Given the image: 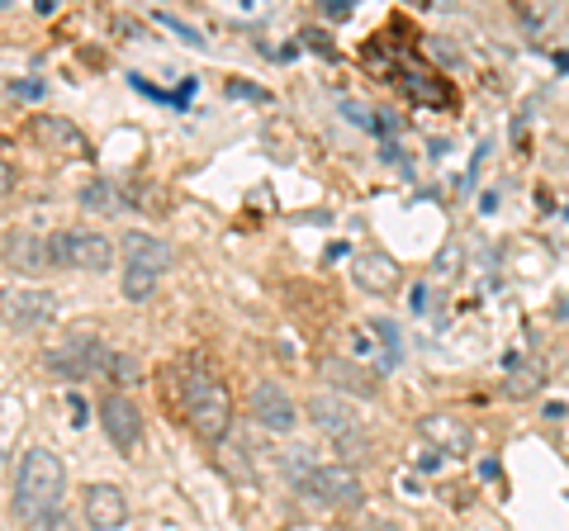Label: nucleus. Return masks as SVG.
Listing matches in <instances>:
<instances>
[{
    "label": "nucleus",
    "instance_id": "1",
    "mask_svg": "<svg viewBox=\"0 0 569 531\" xmlns=\"http://www.w3.org/2000/svg\"><path fill=\"white\" fill-rule=\"evenodd\" d=\"M67 499V460L48 447H29L20 455V470H14V518L29 527H43L48 518L62 512Z\"/></svg>",
    "mask_w": 569,
    "mask_h": 531
},
{
    "label": "nucleus",
    "instance_id": "2",
    "mask_svg": "<svg viewBox=\"0 0 569 531\" xmlns=\"http://www.w3.org/2000/svg\"><path fill=\"white\" fill-rule=\"evenodd\" d=\"M181 403H186L190 428L200 432L204 441H223L228 428H233V399H228V389L219 384V375L190 370L186 384H181Z\"/></svg>",
    "mask_w": 569,
    "mask_h": 531
},
{
    "label": "nucleus",
    "instance_id": "3",
    "mask_svg": "<svg viewBox=\"0 0 569 531\" xmlns=\"http://www.w3.org/2000/svg\"><path fill=\"white\" fill-rule=\"evenodd\" d=\"M52 266H67V271H86V275H104L114 271V242L96 233V228H62L52 233Z\"/></svg>",
    "mask_w": 569,
    "mask_h": 531
},
{
    "label": "nucleus",
    "instance_id": "4",
    "mask_svg": "<svg viewBox=\"0 0 569 531\" xmlns=\"http://www.w3.org/2000/svg\"><path fill=\"white\" fill-rule=\"evenodd\" d=\"M299 489V499H305L309 508H356L366 499V484H361V474H356L351 465H313L305 480L295 484Z\"/></svg>",
    "mask_w": 569,
    "mask_h": 531
},
{
    "label": "nucleus",
    "instance_id": "5",
    "mask_svg": "<svg viewBox=\"0 0 569 531\" xmlns=\"http://www.w3.org/2000/svg\"><path fill=\"white\" fill-rule=\"evenodd\" d=\"M52 313H58V294H52V290H39V285H10V290H0V323L14 328V332L43 328Z\"/></svg>",
    "mask_w": 569,
    "mask_h": 531
},
{
    "label": "nucleus",
    "instance_id": "6",
    "mask_svg": "<svg viewBox=\"0 0 569 531\" xmlns=\"http://www.w3.org/2000/svg\"><path fill=\"white\" fill-rule=\"evenodd\" d=\"M100 428H104V437H110V447L123 451V455H133L142 447V413H138V403L129 394H104L100 399Z\"/></svg>",
    "mask_w": 569,
    "mask_h": 531
},
{
    "label": "nucleus",
    "instance_id": "7",
    "mask_svg": "<svg viewBox=\"0 0 569 531\" xmlns=\"http://www.w3.org/2000/svg\"><path fill=\"white\" fill-rule=\"evenodd\" d=\"M81 518L91 531H119L129 522V499H123V489L110 484V480H91L81 489Z\"/></svg>",
    "mask_w": 569,
    "mask_h": 531
},
{
    "label": "nucleus",
    "instance_id": "8",
    "mask_svg": "<svg viewBox=\"0 0 569 531\" xmlns=\"http://www.w3.org/2000/svg\"><path fill=\"white\" fill-rule=\"evenodd\" d=\"M104 351H110V347H100L91 332L77 328V332H67L58 351H48V365L58 370V375H67V380H86L91 370L104 365Z\"/></svg>",
    "mask_w": 569,
    "mask_h": 531
},
{
    "label": "nucleus",
    "instance_id": "9",
    "mask_svg": "<svg viewBox=\"0 0 569 531\" xmlns=\"http://www.w3.org/2000/svg\"><path fill=\"white\" fill-rule=\"evenodd\" d=\"M0 257H6V266L20 275L52 271V242L43 233H29V228H10L6 242H0Z\"/></svg>",
    "mask_w": 569,
    "mask_h": 531
},
{
    "label": "nucleus",
    "instance_id": "10",
    "mask_svg": "<svg viewBox=\"0 0 569 531\" xmlns=\"http://www.w3.org/2000/svg\"><path fill=\"white\" fill-rule=\"evenodd\" d=\"M252 418L261 422L266 432H295V422H299V409H295V399L284 394V384H276V380H261L257 389H252Z\"/></svg>",
    "mask_w": 569,
    "mask_h": 531
},
{
    "label": "nucleus",
    "instance_id": "11",
    "mask_svg": "<svg viewBox=\"0 0 569 531\" xmlns=\"http://www.w3.org/2000/svg\"><path fill=\"white\" fill-rule=\"evenodd\" d=\"M309 418H313V428L318 432H328L337 447L351 437H361V418H356V409L347 399H332V394H313L309 399Z\"/></svg>",
    "mask_w": 569,
    "mask_h": 531
},
{
    "label": "nucleus",
    "instance_id": "12",
    "mask_svg": "<svg viewBox=\"0 0 569 531\" xmlns=\"http://www.w3.org/2000/svg\"><path fill=\"white\" fill-rule=\"evenodd\" d=\"M119 252H123V261H129V266H138V271H148V275H157V280H162L171 266H176L171 242L152 238V233H123Z\"/></svg>",
    "mask_w": 569,
    "mask_h": 531
},
{
    "label": "nucleus",
    "instance_id": "13",
    "mask_svg": "<svg viewBox=\"0 0 569 531\" xmlns=\"http://www.w3.org/2000/svg\"><path fill=\"white\" fill-rule=\"evenodd\" d=\"M351 280L366 294H389V290L399 285V266L389 261L385 252H361V257L351 261Z\"/></svg>",
    "mask_w": 569,
    "mask_h": 531
},
{
    "label": "nucleus",
    "instance_id": "14",
    "mask_svg": "<svg viewBox=\"0 0 569 531\" xmlns=\"http://www.w3.org/2000/svg\"><path fill=\"white\" fill-rule=\"evenodd\" d=\"M422 437L437 447V455H441V451H470V432L460 428L456 418H447V413L422 418Z\"/></svg>",
    "mask_w": 569,
    "mask_h": 531
},
{
    "label": "nucleus",
    "instance_id": "15",
    "mask_svg": "<svg viewBox=\"0 0 569 531\" xmlns=\"http://www.w3.org/2000/svg\"><path fill=\"white\" fill-rule=\"evenodd\" d=\"M323 380H332L337 389H347V394H361V399H376L380 384L366 375V370H351L347 361H323Z\"/></svg>",
    "mask_w": 569,
    "mask_h": 531
},
{
    "label": "nucleus",
    "instance_id": "16",
    "mask_svg": "<svg viewBox=\"0 0 569 531\" xmlns=\"http://www.w3.org/2000/svg\"><path fill=\"white\" fill-rule=\"evenodd\" d=\"M33 133H39V143H48V148H71L77 157H86V138L71 129L67 119H33Z\"/></svg>",
    "mask_w": 569,
    "mask_h": 531
},
{
    "label": "nucleus",
    "instance_id": "17",
    "mask_svg": "<svg viewBox=\"0 0 569 531\" xmlns=\"http://www.w3.org/2000/svg\"><path fill=\"white\" fill-rule=\"evenodd\" d=\"M119 290L129 304H148V299L157 294V275L148 271H138V266H123V280H119Z\"/></svg>",
    "mask_w": 569,
    "mask_h": 531
},
{
    "label": "nucleus",
    "instance_id": "18",
    "mask_svg": "<svg viewBox=\"0 0 569 531\" xmlns=\"http://www.w3.org/2000/svg\"><path fill=\"white\" fill-rule=\"evenodd\" d=\"M81 209H86V214H104V219H110V214H119L114 186H110V181H96V186H86V190H81Z\"/></svg>",
    "mask_w": 569,
    "mask_h": 531
},
{
    "label": "nucleus",
    "instance_id": "19",
    "mask_svg": "<svg viewBox=\"0 0 569 531\" xmlns=\"http://www.w3.org/2000/svg\"><path fill=\"white\" fill-rule=\"evenodd\" d=\"M512 399H527V394H537L541 389V370L537 365H512V380L503 384Z\"/></svg>",
    "mask_w": 569,
    "mask_h": 531
},
{
    "label": "nucleus",
    "instance_id": "20",
    "mask_svg": "<svg viewBox=\"0 0 569 531\" xmlns=\"http://www.w3.org/2000/svg\"><path fill=\"white\" fill-rule=\"evenodd\" d=\"M100 370H110V375H114L119 384H133L142 365H138V357H123V351H114V347H110V351H104V365H100Z\"/></svg>",
    "mask_w": 569,
    "mask_h": 531
},
{
    "label": "nucleus",
    "instance_id": "21",
    "mask_svg": "<svg viewBox=\"0 0 569 531\" xmlns=\"http://www.w3.org/2000/svg\"><path fill=\"white\" fill-rule=\"evenodd\" d=\"M460 266H466V247H460V242H447V247L437 252V266H432V271H437V280H456V275H460Z\"/></svg>",
    "mask_w": 569,
    "mask_h": 531
},
{
    "label": "nucleus",
    "instance_id": "22",
    "mask_svg": "<svg viewBox=\"0 0 569 531\" xmlns=\"http://www.w3.org/2000/svg\"><path fill=\"white\" fill-rule=\"evenodd\" d=\"M157 20H162V24L171 29V33H181V39H186V43H200V33H194L190 24H181V20H171V14H157Z\"/></svg>",
    "mask_w": 569,
    "mask_h": 531
},
{
    "label": "nucleus",
    "instance_id": "23",
    "mask_svg": "<svg viewBox=\"0 0 569 531\" xmlns=\"http://www.w3.org/2000/svg\"><path fill=\"white\" fill-rule=\"evenodd\" d=\"M43 531H81V527H77V522H71V518H67V512H58V518H48V522H43Z\"/></svg>",
    "mask_w": 569,
    "mask_h": 531
},
{
    "label": "nucleus",
    "instance_id": "24",
    "mask_svg": "<svg viewBox=\"0 0 569 531\" xmlns=\"http://www.w3.org/2000/svg\"><path fill=\"white\" fill-rule=\"evenodd\" d=\"M328 14H332V20H347V14H351V0H328Z\"/></svg>",
    "mask_w": 569,
    "mask_h": 531
},
{
    "label": "nucleus",
    "instance_id": "25",
    "mask_svg": "<svg viewBox=\"0 0 569 531\" xmlns=\"http://www.w3.org/2000/svg\"><path fill=\"white\" fill-rule=\"evenodd\" d=\"M14 190V171L6 167V162H0V194H10Z\"/></svg>",
    "mask_w": 569,
    "mask_h": 531
},
{
    "label": "nucleus",
    "instance_id": "26",
    "mask_svg": "<svg viewBox=\"0 0 569 531\" xmlns=\"http://www.w3.org/2000/svg\"><path fill=\"white\" fill-rule=\"evenodd\" d=\"M366 531H399V527H395V522H370Z\"/></svg>",
    "mask_w": 569,
    "mask_h": 531
}]
</instances>
